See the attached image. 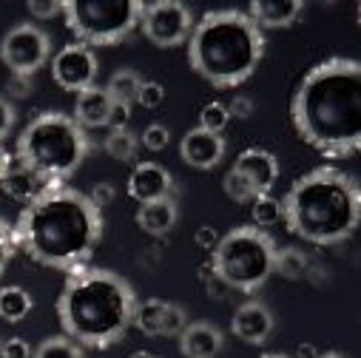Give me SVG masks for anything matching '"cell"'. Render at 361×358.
I'll use <instances>...</instances> for the list:
<instances>
[{"instance_id": "8", "label": "cell", "mask_w": 361, "mask_h": 358, "mask_svg": "<svg viewBox=\"0 0 361 358\" xmlns=\"http://www.w3.org/2000/svg\"><path fill=\"white\" fill-rule=\"evenodd\" d=\"M140 0H63L66 29L82 46L123 43L140 26Z\"/></svg>"}, {"instance_id": "25", "label": "cell", "mask_w": 361, "mask_h": 358, "mask_svg": "<svg viewBox=\"0 0 361 358\" xmlns=\"http://www.w3.org/2000/svg\"><path fill=\"white\" fill-rule=\"evenodd\" d=\"M32 358H85V352L68 335H49L32 350Z\"/></svg>"}, {"instance_id": "27", "label": "cell", "mask_w": 361, "mask_h": 358, "mask_svg": "<svg viewBox=\"0 0 361 358\" xmlns=\"http://www.w3.org/2000/svg\"><path fill=\"white\" fill-rule=\"evenodd\" d=\"M250 214H253V225L256 228H270V225H276L282 219V199L276 197H270V194H262L250 202Z\"/></svg>"}, {"instance_id": "31", "label": "cell", "mask_w": 361, "mask_h": 358, "mask_svg": "<svg viewBox=\"0 0 361 358\" xmlns=\"http://www.w3.org/2000/svg\"><path fill=\"white\" fill-rule=\"evenodd\" d=\"M137 103L142 109H159L165 103V85L157 82V80H142L140 85V94H137Z\"/></svg>"}, {"instance_id": "17", "label": "cell", "mask_w": 361, "mask_h": 358, "mask_svg": "<svg viewBox=\"0 0 361 358\" xmlns=\"http://www.w3.org/2000/svg\"><path fill=\"white\" fill-rule=\"evenodd\" d=\"M225 333L211 321H188L179 333V350L185 358H216L222 352Z\"/></svg>"}, {"instance_id": "43", "label": "cell", "mask_w": 361, "mask_h": 358, "mask_svg": "<svg viewBox=\"0 0 361 358\" xmlns=\"http://www.w3.org/2000/svg\"><path fill=\"white\" fill-rule=\"evenodd\" d=\"M259 358H290V355H285V352H264V355H259Z\"/></svg>"}, {"instance_id": "15", "label": "cell", "mask_w": 361, "mask_h": 358, "mask_svg": "<svg viewBox=\"0 0 361 358\" xmlns=\"http://www.w3.org/2000/svg\"><path fill=\"white\" fill-rule=\"evenodd\" d=\"M274 327H276L274 313H270V307H267L264 302H259V299L242 302V304L236 307L233 319H231L233 335H236L239 341H245V344H253V347L264 344L270 335H274Z\"/></svg>"}, {"instance_id": "38", "label": "cell", "mask_w": 361, "mask_h": 358, "mask_svg": "<svg viewBox=\"0 0 361 358\" xmlns=\"http://www.w3.org/2000/svg\"><path fill=\"white\" fill-rule=\"evenodd\" d=\"M228 111H231V117H250V114H253V103H250L247 97H236V100L228 106Z\"/></svg>"}, {"instance_id": "29", "label": "cell", "mask_w": 361, "mask_h": 358, "mask_svg": "<svg viewBox=\"0 0 361 358\" xmlns=\"http://www.w3.org/2000/svg\"><path fill=\"white\" fill-rule=\"evenodd\" d=\"M222 191H225L228 199H233V202H239V205H250V202L256 199L253 188L245 183V179H242L233 168H231V171L225 173V179H222Z\"/></svg>"}, {"instance_id": "1", "label": "cell", "mask_w": 361, "mask_h": 358, "mask_svg": "<svg viewBox=\"0 0 361 358\" xmlns=\"http://www.w3.org/2000/svg\"><path fill=\"white\" fill-rule=\"evenodd\" d=\"M296 134L324 156H350L361 145V66L330 57L313 66L290 100Z\"/></svg>"}, {"instance_id": "42", "label": "cell", "mask_w": 361, "mask_h": 358, "mask_svg": "<svg viewBox=\"0 0 361 358\" xmlns=\"http://www.w3.org/2000/svg\"><path fill=\"white\" fill-rule=\"evenodd\" d=\"M316 358H347L344 352H322V355H316Z\"/></svg>"}, {"instance_id": "33", "label": "cell", "mask_w": 361, "mask_h": 358, "mask_svg": "<svg viewBox=\"0 0 361 358\" xmlns=\"http://www.w3.org/2000/svg\"><path fill=\"white\" fill-rule=\"evenodd\" d=\"M26 12H29L35 20H49V18L63 15V0H29Z\"/></svg>"}, {"instance_id": "13", "label": "cell", "mask_w": 361, "mask_h": 358, "mask_svg": "<svg viewBox=\"0 0 361 358\" xmlns=\"http://www.w3.org/2000/svg\"><path fill=\"white\" fill-rule=\"evenodd\" d=\"M233 171L253 188L256 197H262V194H270V191H274V185H276V179H279V159H276V154H270L267 148H245L236 156Z\"/></svg>"}, {"instance_id": "30", "label": "cell", "mask_w": 361, "mask_h": 358, "mask_svg": "<svg viewBox=\"0 0 361 358\" xmlns=\"http://www.w3.org/2000/svg\"><path fill=\"white\" fill-rule=\"evenodd\" d=\"M15 253H18V242H15V228L0 216V279H4V273H6V267L12 264V259H15Z\"/></svg>"}, {"instance_id": "21", "label": "cell", "mask_w": 361, "mask_h": 358, "mask_svg": "<svg viewBox=\"0 0 361 358\" xmlns=\"http://www.w3.org/2000/svg\"><path fill=\"white\" fill-rule=\"evenodd\" d=\"M179 219V208H176V199L168 197V199H157V202H145L140 205L137 211V225L151 233V236H165L173 230Z\"/></svg>"}, {"instance_id": "6", "label": "cell", "mask_w": 361, "mask_h": 358, "mask_svg": "<svg viewBox=\"0 0 361 358\" xmlns=\"http://www.w3.org/2000/svg\"><path fill=\"white\" fill-rule=\"evenodd\" d=\"M88 148L92 142L71 114L43 111L20 131L15 159L46 176L49 183L63 185V179H68L82 165Z\"/></svg>"}, {"instance_id": "11", "label": "cell", "mask_w": 361, "mask_h": 358, "mask_svg": "<svg viewBox=\"0 0 361 358\" xmlns=\"http://www.w3.org/2000/svg\"><path fill=\"white\" fill-rule=\"evenodd\" d=\"M97 54L82 43H68L57 54H51V80L63 92H85V88L97 85Z\"/></svg>"}, {"instance_id": "14", "label": "cell", "mask_w": 361, "mask_h": 358, "mask_svg": "<svg viewBox=\"0 0 361 358\" xmlns=\"http://www.w3.org/2000/svg\"><path fill=\"white\" fill-rule=\"evenodd\" d=\"M128 197L140 205L173 197V176L159 162H137L128 176Z\"/></svg>"}, {"instance_id": "2", "label": "cell", "mask_w": 361, "mask_h": 358, "mask_svg": "<svg viewBox=\"0 0 361 358\" xmlns=\"http://www.w3.org/2000/svg\"><path fill=\"white\" fill-rule=\"evenodd\" d=\"M15 228V242L51 271L71 273L85 267L103 239V211L92 202V197L54 185L35 202L23 205Z\"/></svg>"}, {"instance_id": "36", "label": "cell", "mask_w": 361, "mask_h": 358, "mask_svg": "<svg viewBox=\"0 0 361 358\" xmlns=\"http://www.w3.org/2000/svg\"><path fill=\"white\" fill-rule=\"evenodd\" d=\"M128 120H131V106L114 103L111 106V117H109V128H128Z\"/></svg>"}, {"instance_id": "40", "label": "cell", "mask_w": 361, "mask_h": 358, "mask_svg": "<svg viewBox=\"0 0 361 358\" xmlns=\"http://www.w3.org/2000/svg\"><path fill=\"white\" fill-rule=\"evenodd\" d=\"M9 165H12V156H9V151L4 145H0V185H4V176H6Z\"/></svg>"}, {"instance_id": "28", "label": "cell", "mask_w": 361, "mask_h": 358, "mask_svg": "<svg viewBox=\"0 0 361 358\" xmlns=\"http://www.w3.org/2000/svg\"><path fill=\"white\" fill-rule=\"evenodd\" d=\"M228 123H231V111H228L225 103H216L214 100V103L202 106V111H200V128H205L211 134H222L228 128Z\"/></svg>"}, {"instance_id": "22", "label": "cell", "mask_w": 361, "mask_h": 358, "mask_svg": "<svg viewBox=\"0 0 361 358\" xmlns=\"http://www.w3.org/2000/svg\"><path fill=\"white\" fill-rule=\"evenodd\" d=\"M35 307V299L26 288L20 285H6L0 288V319L9 324H20Z\"/></svg>"}, {"instance_id": "24", "label": "cell", "mask_w": 361, "mask_h": 358, "mask_svg": "<svg viewBox=\"0 0 361 358\" xmlns=\"http://www.w3.org/2000/svg\"><path fill=\"white\" fill-rule=\"evenodd\" d=\"M103 148L111 159L117 162H131L137 156V148H140V140L128 131V128H111L103 140Z\"/></svg>"}, {"instance_id": "41", "label": "cell", "mask_w": 361, "mask_h": 358, "mask_svg": "<svg viewBox=\"0 0 361 358\" xmlns=\"http://www.w3.org/2000/svg\"><path fill=\"white\" fill-rule=\"evenodd\" d=\"M197 242H200V245H202V247H205V245H216V242H219V239H216V233H214V230H211V228H202V230H200V233H197Z\"/></svg>"}, {"instance_id": "37", "label": "cell", "mask_w": 361, "mask_h": 358, "mask_svg": "<svg viewBox=\"0 0 361 358\" xmlns=\"http://www.w3.org/2000/svg\"><path fill=\"white\" fill-rule=\"evenodd\" d=\"M9 92H12L15 97H29V94H32V77H15V74H12Z\"/></svg>"}, {"instance_id": "18", "label": "cell", "mask_w": 361, "mask_h": 358, "mask_svg": "<svg viewBox=\"0 0 361 358\" xmlns=\"http://www.w3.org/2000/svg\"><path fill=\"white\" fill-rule=\"evenodd\" d=\"M0 188H4L15 202L29 205V202H35L37 197H43L49 188H54V183H49V179L40 176L37 171L26 168L23 162L12 159V165H9L6 176H4V185H0Z\"/></svg>"}, {"instance_id": "7", "label": "cell", "mask_w": 361, "mask_h": 358, "mask_svg": "<svg viewBox=\"0 0 361 358\" xmlns=\"http://www.w3.org/2000/svg\"><path fill=\"white\" fill-rule=\"evenodd\" d=\"M276 261V242L256 225H239L219 236L214 245V273L225 288L256 293L270 276Z\"/></svg>"}, {"instance_id": "16", "label": "cell", "mask_w": 361, "mask_h": 358, "mask_svg": "<svg viewBox=\"0 0 361 358\" xmlns=\"http://www.w3.org/2000/svg\"><path fill=\"white\" fill-rule=\"evenodd\" d=\"M179 156L185 159V165H191L197 171H211L225 159V137L211 134L197 125L179 142Z\"/></svg>"}, {"instance_id": "9", "label": "cell", "mask_w": 361, "mask_h": 358, "mask_svg": "<svg viewBox=\"0 0 361 358\" xmlns=\"http://www.w3.org/2000/svg\"><path fill=\"white\" fill-rule=\"evenodd\" d=\"M0 60L15 77H35L51 60V37L37 23H18L0 40Z\"/></svg>"}, {"instance_id": "10", "label": "cell", "mask_w": 361, "mask_h": 358, "mask_svg": "<svg viewBox=\"0 0 361 358\" xmlns=\"http://www.w3.org/2000/svg\"><path fill=\"white\" fill-rule=\"evenodd\" d=\"M194 23H197L194 12L185 4H179V0H154V4H142L140 29L159 49H176V46L188 43Z\"/></svg>"}, {"instance_id": "5", "label": "cell", "mask_w": 361, "mask_h": 358, "mask_svg": "<svg viewBox=\"0 0 361 358\" xmlns=\"http://www.w3.org/2000/svg\"><path fill=\"white\" fill-rule=\"evenodd\" d=\"M264 57V32L239 9L205 12L188 37L191 68L216 88L242 85Z\"/></svg>"}, {"instance_id": "39", "label": "cell", "mask_w": 361, "mask_h": 358, "mask_svg": "<svg viewBox=\"0 0 361 358\" xmlns=\"http://www.w3.org/2000/svg\"><path fill=\"white\" fill-rule=\"evenodd\" d=\"M111 197H114V188L103 183V185H97V188H94V194H92V202H94V205L103 211V205H109V202H111Z\"/></svg>"}, {"instance_id": "19", "label": "cell", "mask_w": 361, "mask_h": 358, "mask_svg": "<svg viewBox=\"0 0 361 358\" xmlns=\"http://www.w3.org/2000/svg\"><path fill=\"white\" fill-rule=\"evenodd\" d=\"M111 106H114V100L109 97L106 88H100V85L85 88V92H80L74 100V123L82 131L85 128H109Z\"/></svg>"}, {"instance_id": "34", "label": "cell", "mask_w": 361, "mask_h": 358, "mask_svg": "<svg viewBox=\"0 0 361 358\" xmlns=\"http://www.w3.org/2000/svg\"><path fill=\"white\" fill-rule=\"evenodd\" d=\"M0 358H32V347L26 338H6L0 344Z\"/></svg>"}, {"instance_id": "23", "label": "cell", "mask_w": 361, "mask_h": 358, "mask_svg": "<svg viewBox=\"0 0 361 358\" xmlns=\"http://www.w3.org/2000/svg\"><path fill=\"white\" fill-rule=\"evenodd\" d=\"M140 85H142V77L134 71V68H117L111 77H109V85L106 92L114 103H126V106H134L137 103V94H140Z\"/></svg>"}, {"instance_id": "20", "label": "cell", "mask_w": 361, "mask_h": 358, "mask_svg": "<svg viewBox=\"0 0 361 358\" xmlns=\"http://www.w3.org/2000/svg\"><path fill=\"white\" fill-rule=\"evenodd\" d=\"M302 9V0H253L245 15L259 29H288L296 23Z\"/></svg>"}, {"instance_id": "3", "label": "cell", "mask_w": 361, "mask_h": 358, "mask_svg": "<svg viewBox=\"0 0 361 358\" xmlns=\"http://www.w3.org/2000/svg\"><path fill=\"white\" fill-rule=\"evenodd\" d=\"M137 293L114 271L106 267H77L66 276L57 299V319L63 335L80 347L109 350L134 327Z\"/></svg>"}, {"instance_id": "44", "label": "cell", "mask_w": 361, "mask_h": 358, "mask_svg": "<svg viewBox=\"0 0 361 358\" xmlns=\"http://www.w3.org/2000/svg\"><path fill=\"white\" fill-rule=\"evenodd\" d=\"M131 358H148V352H134Z\"/></svg>"}, {"instance_id": "12", "label": "cell", "mask_w": 361, "mask_h": 358, "mask_svg": "<svg viewBox=\"0 0 361 358\" xmlns=\"http://www.w3.org/2000/svg\"><path fill=\"white\" fill-rule=\"evenodd\" d=\"M188 324V313L185 307H179L173 302H162V299H145L137 302V313H134V327H140V333L157 338V335H179Z\"/></svg>"}, {"instance_id": "32", "label": "cell", "mask_w": 361, "mask_h": 358, "mask_svg": "<svg viewBox=\"0 0 361 358\" xmlns=\"http://www.w3.org/2000/svg\"><path fill=\"white\" fill-rule=\"evenodd\" d=\"M140 142H142V148H148V151H162V148H168V142H171V131L162 125V123H151L145 131H142V137H140Z\"/></svg>"}, {"instance_id": "45", "label": "cell", "mask_w": 361, "mask_h": 358, "mask_svg": "<svg viewBox=\"0 0 361 358\" xmlns=\"http://www.w3.org/2000/svg\"><path fill=\"white\" fill-rule=\"evenodd\" d=\"M148 358H157V355H148Z\"/></svg>"}, {"instance_id": "35", "label": "cell", "mask_w": 361, "mask_h": 358, "mask_svg": "<svg viewBox=\"0 0 361 358\" xmlns=\"http://www.w3.org/2000/svg\"><path fill=\"white\" fill-rule=\"evenodd\" d=\"M15 123H18V111H15V106H12L6 97H0V145H4V140L12 134Z\"/></svg>"}, {"instance_id": "26", "label": "cell", "mask_w": 361, "mask_h": 358, "mask_svg": "<svg viewBox=\"0 0 361 358\" xmlns=\"http://www.w3.org/2000/svg\"><path fill=\"white\" fill-rule=\"evenodd\" d=\"M307 271V259L296 247H276V261H274V273L285 279H302Z\"/></svg>"}, {"instance_id": "4", "label": "cell", "mask_w": 361, "mask_h": 358, "mask_svg": "<svg viewBox=\"0 0 361 358\" xmlns=\"http://www.w3.org/2000/svg\"><path fill=\"white\" fill-rule=\"evenodd\" d=\"M288 230L310 245L347 242L361 219V191L355 179L333 165H319L299 176L282 199Z\"/></svg>"}]
</instances>
